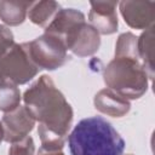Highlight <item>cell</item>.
<instances>
[{"mask_svg": "<svg viewBox=\"0 0 155 155\" xmlns=\"http://www.w3.org/2000/svg\"><path fill=\"white\" fill-rule=\"evenodd\" d=\"M27 110L39 122L41 148L62 150L73 124V108L48 75H41L23 93Z\"/></svg>", "mask_w": 155, "mask_h": 155, "instance_id": "cell-1", "label": "cell"}, {"mask_svg": "<svg viewBox=\"0 0 155 155\" xmlns=\"http://www.w3.org/2000/svg\"><path fill=\"white\" fill-rule=\"evenodd\" d=\"M125 140L102 116L80 120L68 134L70 155H122Z\"/></svg>", "mask_w": 155, "mask_h": 155, "instance_id": "cell-2", "label": "cell"}, {"mask_svg": "<svg viewBox=\"0 0 155 155\" xmlns=\"http://www.w3.org/2000/svg\"><path fill=\"white\" fill-rule=\"evenodd\" d=\"M103 80L109 90L126 99L140 98L150 81L140 59L125 57H114L107 64Z\"/></svg>", "mask_w": 155, "mask_h": 155, "instance_id": "cell-3", "label": "cell"}, {"mask_svg": "<svg viewBox=\"0 0 155 155\" xmlns=\"http://www.w3.org/2000/svg\"><path fill=\"white\" fill-rule=\"evenodd\" d=\"M39 68L30 59L23 44H15L0 61V81H8L16 86L33 80Z\"/></svg>", "mask_w": 155, "mask_h": 155, "instance_id": "cell-4", "label": "cell"}, {"mask_svg": "<svg viewBox=\"0 0 155 155\" xmlns=\"http://www.w3.org/2000/svg\"><path fill=\"white\" fill-rule=\"evenodd\" d=\"M28 54L39 69L56 70L65 64L68 53L64 44L56 36L44 33L33 41L24 42Z\"/></svg>", "mask_w": 155, "mask_h": 155, "instance_id": "cell-5", "label": "cell"}, {"mask_svg": "<svg viewBox=\"0 0 155 155\" xmlns=\"http://www.w3.org/2000/svg\"><path fill=\"white\" fill-rule=\"evenodd\" d=\"M35 120L24 105H19L10 113H5L1 120L4 140L13 144L29 136L35 126Z\"/></svg>", "mask_w": 155, "mask_h": 155, "instance_id": "cell-6", "label": "cell"}, {"mask_svg": "<svg viewBox=\"0 0 155 155\" xmlns=\"http://www.w3.org/2000/svg\"><path fill=\"white\" fill-rule=\"evenodd\" d=\"M64 46L79 57L92 56L101 46V36L92 25L84 22L65 36Z\"/></svg>", "mask_w": 155, "mask_h": 155, "instance_id": "cell-7", "label": "cell"}, {"mask_svg": "<svg viewBox=\"0 0 155 155\" xmlns=\"http://www.w3.org/2000/svg\"><path fill=\"white\" fill-rule=\"evenodd\" d=\"M125 23L133 29H144L153 27L155 21V2L125 0L117 4Z\"/></svg>", "mask_w": 155, "mask_h": 155, "instance_id": "cell-8", "label": "cell"}, {"mask_svg": "<svg viewBox=\"0 0 155 155\" xmlns=\"http://www.w3.org/2000/svg\"><path fill=\"white\" fill-rule=\"evenodd\" d=\"M117 1H91L90 6V25H92L101 35H110L117 30L119 22L116 15Z\"/></svg>", "mask_w": 155, "mask_h": 155, "instance_id": "cell-9", "label": "cell"}, {"mask_svg": "<svg viewBox=\"0 0 155 155\" xmlns=\"http://www.w3.org/2000/svg\"><path fill=\"white\" fill-rule=\"evenodd\" d=\"M84 22H86V19L81 11L75 8H59L51 23L45 28V33L58 38L63 42L65 36Z\"/></svg>", "mask_w": 155, "mask_h": 155, "instance_id": "cell-10", "label": "cell"}, {"mask_svg": "<svg viewBox=\"0 0 155 155\" xmlns=\"http://www.w3.org/2000/svg\"><path fill=\"white\" fill-rule=\"evenodd\" d=\"M93 104L98 111L111 117H122L131 109L128 99L119 96L109 88L98 91L93 98Z\"/></svg>", "mask_w": 155, "mask_h": 155, "instance_id": "cell-11", "label": "cell"}, {"mask_svg": "<svg viewBox=\"0 0 155 155\" xmlns=\"http://www.w3.org/2000/svg\"><path fill=\"white\" fill-rule=\"evenodd\" d=\"M59 8L61 6L56 1H31L27 16L31 23L46 28L59 11Z\"/></svg>", "mask_w": 155, "mask_h": 155, "instance_id": "cell-12", "label": "cell"}, {"mask_svg": "<svg viewBox=\"0 0 155 155\" xmlns=\"http://www.w3.org/2000/svg\"><path fill=\"white\" fill-rule=\"evenodd\" d=\"M31 1H0V19L8 27L22 24Z\"/></svg>", "mask_w": 155, "mask_h": 155, "instance_id": "cell-13", "label": "cell"}, {"mask_svg": "<svg viewBox=\"0 0 155 155\" xmlns=\"http://www.w3.org/2000/svg\"><path fill=\"white\" fill-rule=\"evenodd\" d=\"M139 59L150 79L154 78V25L142 33L137 41Z\"/></svg>", "mask_w": 155, "mask_h": 155, "instance_id": "cell-14", "label": "cell"}, {"mask_svg": "<svg viewBox=\"0 0 155 155\" xmlns=\"http://www.w3.org/2000/svg\"><path fill=\"white\" fill-rule=\"evenodd\" d=\"M22 96L19 88L8 82L0 81V111L10 113L21 105Z\"/></svg>", "mask_w": 155, "mask_h": 155, "instance_id": "cell-15", "label": "cell"}, {"mask_svg": "<svg viewBox=\"0 0 155 155\" xmlns=\"http://www.w3.org/2000/svg\"><path fill=\"white\" fill-rule=\"evenodd\" d=\"M137 41H138V38L130 31L120 34L115 45V57L139 59Z\"/></svg>", "mask_w": 155, "mask_h": 155, "instance_id": "cell-16", "label": "cell"}, {"mask_svg": "<svg viewBox=\"0 0 155 155\" xmlns=\"http://www.w3.org/2000/svg\"><path fill=\"white\" fill-rule=\"evenodd\" d=\"M13 45H15V38L12 31L6 25L0 24V61Z\"/></svg>", "mask_w": 155, "mask_h": 155, "instance_id": "cell-17", "label": "cell"}, {"mask_svg": "<svg viewBox=\"0 0 155 155\" xmlns=\"http://www.w3.org/2000/svg\"><path fill=\"white\" fill-rule=\"evenodd\" d=\"M36 155H64V153L62 150H46L40 148Z\"/></svg>", "mask_w": 155, "mask_h": 155, "instance_id": "cell-18", "label": "cell"}, {"mask_svg": "<svg viewBox=\"0 0 155 155\" xmlns=\"http://www.w3.org/2000/svg\"><path fill=\"white\" fill-rule=\"evenodd\" d=\"M2 140H4V131H2V125H1V121H0V144H1Z\"/></svg>", "mask_w": 155, "mask_h": 155, "instance_id": "cell-19", "label": "cell"}, {"mask_svg": "<svg viewBox=\"0 0 155 155\" xmlns=\"http://www.w3.org/2000/svg\"><path fill=\"white\" fill-rule=\"evenodd\" d=\"M124 155V154H122ZM125 155H133V154H125Z\"/></svg>", "mask_w": 155, "mask_h": 155, "instance_id": "cell-20", "label": "cell"}]
</instances>
